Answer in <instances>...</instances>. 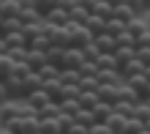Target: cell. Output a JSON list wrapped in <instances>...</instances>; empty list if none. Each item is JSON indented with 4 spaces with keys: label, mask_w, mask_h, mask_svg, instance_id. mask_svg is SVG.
Wrapping results in <instances>:
<instances>
[{
    "label": "cell",
    "mask_w": 150,
    "mask_h": 134,
    "mask_svg": "<svg viewBox=\"0 0 150 134\" xmlns=\"http://www.w3.org/2000/svg\"><path fill=\"white\" fill-rule=\"evenodd\" d=\"M44 33L52 47H68V25H47L44 22Z\"/></svg>",
    "instance_id": "1"
},
{
    "label": "cell",
    "mask_w": 150,
    "mask_h": 134,
    "mask_svg": "<svg viewBox=\"0 0 150 134\" xmlns=\"http://www.w3.org/2000/svg\"><path fill=\"white\" fill-rule=\"evenodd\" d=\"M6 88V93H8V99H25V88H22V77L19 74H8L0 79Z\"/></svg>",
    "instance_id": "2"
},
{
    "label": "cell",
    "mask_w": 150,
    "mask_h": 134,
    "mask_svg": "<svg viewBox=\"0 0 150 134\" xmlns=\"http://www.w3.org/2000/svg\"><path fill=\"white\" fill-rule=\"evenodd\" d=\"M85 60V52L79 47H66L63 49V68H79Z\"/></svg>",
    "instance_id": "3"
},
{
    "label": "cell",
    "mask_w": 150,
    "mask_h": 134,
    "mask_svg": "<svg viewBox=\"0 0 150 134\" xmlns=\"http://www.w3.org/2000/svg\"><path fill=\"white\" fill-rule=\"evenodd\" d=\"M123 82H126V85L131 88V91H137V93H139V99H145V96H147V82H150V79L145 77V71H139V74H131V77H126Z\"/></svg>",
    "instance_id": "4"
},
{
    "label": "cell",
    "mask_w": 150,
    "mask_h": 134,
    "mask_svg": "<svg viewBox=\"0 0 150 134\" xmlns=\"http://www.w3.org/2000/svg\"><path fill=\"white\" fill-rule=\"evenodd\" d=\"M25 63H28L30 71H38L44 63H47V49H30L28 47V52H25Z\"/></svg>",
    "instance_id": "5"
},
{
    "label": "cell",
    "mask_w": 150,
    "mask_h": 134,
    "mask_svg": "<svg viewBox=\"0 0 150 134\" xmlns=\"http://www.w3.org/2000/svg\"><path fill=\"white\" fill-rule=\"evenodd\" d=\"M38 134H63V123L57 115L52 118H38Z\"/></svg>",
    "instance_id": "6"
},
{
    "label": "cell",
    "mask_w": 150,
    "mask_h": 134,
    "mask_svg": "<svg viewBox=\"0 0 150 134\" xmlns=\"http://www.w3.org/2000/svg\"><path fill=\"white\" fill-rule=\"evenodd\" d=\"M93 44L98 47V52H115V47H117L115 36H112V33H107V30L96 33V36H93Z\"/></svg>",
    "instance_id": "7"
},
{
    "label": "cell",
    "mask_w": 150,
    "mask_h": 134,
    "mask_svg": "<svg viewBox=\"0 0 150 134\" xmlns=\"http://www.w3.org/2000/svg\"><path fill=\"white\" fill-rule=\"evenodd\" d=\"M25 101H28V104L33 107V110H36V112H38V110H41V107H44V104H47V101H52V99H49V93H47V91H44V88H36V91H30L28 96H25Z\"/></svg>",
    "instance_id": "8"
},
{
    "label": "cell",
    "mask_w": 150,
    "mask_h": 134,
    "mask_svg": "<svg viewBox=\"0 0 150 134\" xmlns=\"http://www.w3.org/2000/svg\"><path fill=\"white\" fill-rule=\"evenodd\" d=\"M112 16H115V19H120V22H126V25H128V22H134L139 14H137V11H134V8H131L128 3H117V6H115V14H112Z\"/></svg>",
    "instance_id": "9"
},
{
    "label": "cell",
    "mask_w": 150,
    "mask_h": 134,
    "mask_svg": "<svg viewBox=\"0 0 150 134\" xmlns=\"http://www.w3.org/2000/svg\"><path fill=\"white\" fill-rule=\"evenodd\" d=\"M126 120H128L126 115H120V112H115V110H112V115H109L104 123L109 126V131H112V134H123V131H126Z\"/></svg>",
    "instance_id": "10"
},
{
    "label": "cell",
    "mask_w": 150,
    "mask_h": 134,
    "mask_svg": "<svg viewBox=\"0 0 150 134\" xmlns=\"http://www.w3.org/2000/svg\"><path fill=\"white\" fill-rule=\"evenodd\" d=\"M44 22H47V25H66L68 22V11H66V8H60V6H55L52 11H47Z\"/></svg>",
    "instance_id": "11"
},
{
    "label": "cell",
    "mask_w": 150,
    "mask_h": 134,
    "mask_svg": "<svg viewBox=\"0 0 150 134\" xmlns=\"http://www.w3.org/2000/svg\"><path fill=\"white\" fill-rule=\"evenodd\" d=\"M57 104H60V112L71 115V118H74L79 110H82V104H79V99H76V96H63V99H60Z\"/></svg>",
    "instance_id": "12"
},
{
    "label": "cell",
    "mask_w": 150,
    "mask_h": 134,
    "mask_svg": "<svg viewBox=\"0 0 150 134\" xmlns=\"http://www.w3.org/2000/svg\"><path fill=\"white\" fill-rule=\"evenodd\" d=\"M44 85V79H41V74L38 71H28V74L22 77V88H25V96H28L30 91H36V88H41Z\"/></svg>",
    "instance_id": "13"
},
{
    "label": "cell",
    "mask_w": 150,
    "mask_h": 134,
    "mask_svg": "<svg viewBox=\"0 0 150 134\" xmlns=\"http://www.w3.org/2000/svg\"><path fill=\"white\" fill-rule=\"evenodd\" d=\"M139 71H145V63H142V60H139L137 55L131 58L128 63H123V66H120V74H123V79H126V77H131V74H139Z\"/></svg>",
    "instance_id": "14"
},
{
    "label": "cell",
    "mask_w": 150,
    "mask_h": 134,
    "mask_svg": "<svg viewBox=\"0 0 150 134\" xmlns=\"http://www.w3.org/2000/svg\"><path fill=\"white\" fill-rule=\"evenodd\" d=\"M90 112H93L96 123H104V120H107L109 115H112V104H109V101H101V99H98V104H96Z\"/></svg>",
    "instance_id": "15"
},
{
    "label": "cell",
    "mask_w": 150,
    "mask_h": 134,
    "mask_svg": "<svg viewBox=\"0 0 150 134\" xmlns=\"http://www.w3.org/2000/svg\"><path fill=\"white\" fill-rule=\"evenodd\" d=\"M14 30H22V19L19 16H3V22H0V36L14 33Z\"/></svg>",
    "instance_id": "16"
},
{
    "label": "cell",
    "mask_w": 150,
    "mask_h": 134,
    "mask_svg": "<svg viewBox=\"0 0 150 134\" xmlns=\"http://www.w3.org/2000/svg\"><path fill=\"white\" fill-rule=\"evenodd\" d=\"M79 104H82V110H93L96 104H98V93L96 91H79Z\"/></svg>",
    "instance_id": "17"
},
{
    "label": "cell",
    "mask_w": 150,
    "mask_h": 134,
    "mask_svg": "<svg viewBox=\"0 0 150 134\" xmlns=\"http://www.w3.org/2000/svg\"><path fill=\"white\" fill-rule=\"evenodd\" d=\"M3 38H6V44H8V49H14V47H28V38H25V33H22V30L6 33Z\"/></svg>",
    "instance_id": "18"
},
{
    "label": "cell",
    "mask_w": 150,
    "mask_h": 134,
    "mask_svg": "<svg viewBox=\"0 0 150 134\" xmlns=\"http://www.w3.org/2000/svg\"><path fill=\"white\" fill-rule=\"evenodd\" d=\"M85 28L96 36V33H101L104 28H107V19H101L98 14H93V11H90V16H87V22H85Z\"/></svg>",
    "instance_id": "19"
},
{
    "label": "cell",
    "mask_w": 150,
    "mask_h": 134,
    "mask_svg": "<svg viewBox=\"0 0 150 134\" xmlns=\"http://www.w3.org/2000/svg\"><path fill=\"white\" fill-rule=\"evenodd\" d=\"M63 49L66 47H47V63L63 68Z\"/></svg>",
    "instance_id": "20"
},
{
    "label": "cell",
    "mask_w": 150,
    "mask_h": 134,
    "mask_svg": "<svg viewBox=\"0 0 150 134\" xmlns=\"http://www.w3.org/2000/svg\"><path fill=\"white\" fill-rule=\"evenodd\" d=\"M60 82H63V85H79V77H82V74H79V68H60Z\"/></svg>",
    "instance_id": "21"
},
{
    "label": "cell",
    "mask_w": 150,
    "mask_h": 134,
    "mask_svg": "<svg viewBox=\"0 0 150 134\" xmlns=\"http://www.w3.org/2000/svg\"><path fill=\"white\" fill-rule=\"evenodd\" d=\"M93 14H98L101 19H112V14H115V6H109L107 0H96V6H93Z\"/></svg>",
    "instance_id": "22"
},
{
    "label": "cell",
    "mask_w": 150,
    "mask_h": 134,
    "mask_svg": "<svg viewBox=\"0 0 150 134\" xmlns=\"http://www.w3.org/2000/svg\"><path fill=\"white\" fill-rule=\"evenodd\" d=\"M115 60H117V68L123 66V63H128L131 58H134V47H115Z\"/></svg>",
    "instance_id": "23"
},
{
    "label": "cell",
    "mask_w": 150,
    "mask_h": 134,
    "mask_svg": "<svg viewBox=\"0 0 150 134\" xmlns=\"http://www.w3.org/2000/svg\"><path fill=\"white\" fill-rule=\"evenodd\" d=\"M87 16H90V11H87L85 6H74L71 11H68V19L76 22V25H85V22H87Z\"/></svg>",
    "instance_id": "24"
},
{
    "label": "cell",
    "mask_w": 150,
    "mask_h": 134,
    "mask_svg": "<svg viewBox=\"0 0 150 134\" xmlns=\"http://www.w3.org/2000/svg\"><path fill=\"white\" fill-rule=\"evenodd\" d=\"M96 63H98V68H117V60H115L112 52H98Z\"/></svg>",
    "instance_id": "25"
},
{
    "label": "cell",
    "mask_w": 150,
    "mask_h": 134,
    "mask_svg": "<svg viewBox=\"0 0 150 134\" xmlns=\"http://www.w3.org/2000/svg\"><path fill=\"white\" fill-rule=\"evenodd\" d=\"M98 88V77L96 74H82L79 77V91H96Z\"/></svg>",
    "instance_id": "26"
},
{
    "label": "cell",
    "mask_w": 150,
    "mask_h": 134,
    "mask_svg": "<svg viewBox=\"0 0 150 134\" xmlns=\"http://www.w3.org/2000/svg\"><path fill=\"white\" fill-rule=\"evenodd\" d=\"M0 14L3 16H19V3L16 0H3L0 3Z\"/></svg>",
    "instance_id": "27"
},
{
    "label": "cell",
    "mask_w": 150,
    "mask_h": 134,
    "mask_svg": "<svg viewBox=\"0 0 150 134\" xmlns=\"http://www.w3.org/2000/svg\"><path fill=\"white\" fill-rule=\"evenodd\" d=\"M28 47L30 49H47V47H52V44H49V38H47V33H38V36H33V38L28 41Z\"/></svg>",
    "instance_id": "28"
},
{
    "label": "cell",
    "mask_w": 150,
    "mask_h": 134,
    "mask_svg": "<svg viewBox=\"0 0 150 134\" xmlns=\"http://www.w3.org/2000/svg\"><path fill=\"white\" fill-rule=\"evenodd\" d=\"M11 71H14V60H11V55H8V52H3V55H0V79L8 77Z\"/></svg>",
    "instance_id": "29"
},
{
    "label": "cell",
    "mask_w": 150,
    "mask_h": 134,
    "mask_svg": "<svg viewBox=\"0 0 150 134\" xmlns=\"http://www.w3.org/2000/svg\"><path fill=\"white\" fill-rule=\"evenodd\" d=\"M142 129H145V123L139 120V118H134V115H128V120H126V131H123V134H139Z\"/></svg>",
    "instance_id": "30"
},
{
    "label": "cell",
    "mask_w": 150,
    "mask_h": 134,
    "mask_svg": "<svg viewBox=\"0 0 150 134\" xmlns=\"http://www.w3.org/2000/svg\"><path fill=\"white\" fill-rule=\"evenodd\" d=\"M55 6H57V0H33V8H36L41 16H47V11H52Z\"/></svg>",
    "instance_id": "31"
},
{
    "label": "cell",
    "mask_w": 150,
    "mask_h": 134,
    "mask_svg": "<svg viewBox=\"0 0 150 134\" xmlns=\"http://www.w3.org/2000/svg\"><path fill=\"white\" fill-rule=\"evenodd\" d=\"M134 118H139L142 123L150 118V107H147V101H137V104H134Z\"/></svg>",
    "instance_id": "32"
},
{
    "label": "cell",
    "mask_w": 150,
    "mask_h": 134,
    "mask_svg": "<svg viewBox=\"0 0 150 134\" xmlns=\"http://www.w3.org/2000/svg\"><path fill=\"white\" fill-rule=\"evenodd\" d=\"M74 120H79V123H85L87 129H90L93 123H96V118H93V112H90V110H79V112L74 115Z\"/></svg>",
    "instance_id": "33"
},
{
    "label": "cell",
    "mask_w": 150,
    "mask_h": 134,
    "mask_svg": "<svg viewBox=\"0 0 150 134\" xmlns=\"http://www.w3.org/2000/svg\"><path fill=\"white\" fill-rule=\"evenodd\" d=\"M104 30L112 33V36H117L120 30H126V22H120V19H115V16H112V19H107V28H104Z\"/></svg>",
    "instance_id": "34"
},
{
    "label": "cell",
    "mask_w": 150,
    "mask_h": 134,
    "mask_svg": "<svg viewBox=\"0 0 150 134\" xmlns=\"http://www.w3.org/2000/svg\"><path fill=\"white\" fill-rule=\"evenodd\" d=\"M134 55L142 60L145 66H150V44H142V47H134Z\"/></svg>",
    "instance_id": "35"
},
{
    "label": "cell",
    "mask_w": 150,
    "mask_h": 134,
    "mask_svg": "<svg viewBox=\"0 0 150 134\" xmlns=\"http://www.w3.org/2000/svg\"><path fill=\"white\" fill-rule=\"evenodd\" d=\"M63 134H87V126H85V123H79V120H71Z\"/></svg>",
    "instance_id": "36"
},
{
    "label": "cell",
    "mask_w": 150,
    "mask_h": 134,
    "mask_svg": "<svg viewBox=\"0 0 150 134\" xmlns=\"http://www.w3.org/2000/svg\"><path fill=\"white\" fill-rule=\"evenodd\" d=\"M87 134H112L107 123H93L90 129H87Z\"/></svg>",
    "instance_id": "37"
},
{
    "label": "cell",
    "mask_w": 150,
    "mask_h": 134,
    "mask_svg": "<svg viewBox=\"0 0 150 134\" xmlns=\"http://www.w3.org/2000/svg\"><path fill=\"white\" fill-rule=\"evenodd\" d=\"M123 3H128V6H131V8H134V11H137V14H139V16H142V14H145V6H142V0H123Z\"/></svg>",
    "instance_id": "38"
},
{
    "label": "cell",
    "mask_w": 150,
    "mask_h": 134,
    "mask_svg": "<svg viewBox=\"0 0 150 134\" xmlns=\"http://www.w3.org/2000/svg\"><path fill=\"white\" fill-rule=\"evenodd\" d=\"M57 6H60V8H66V11H71V8L76 6V0H57Z\"/></svg>",
    "instance_id": "39"
},
{
    "label": "cell",
    "mask_w": 150,
    "mask_h": 134,
    "mask_svg": "<svg viewBox=\"0 0 150 134\" xmlns=\"http://www.w3.org/2000/svg\"><path fill=\"white\" fill-rule=\"evenodd\" d=\"M76 6H85L87 11H93V6H96V0H76Z\"/></svg>",
    "instance_id": "40"
},
{
    "label": "cell",
    "mask_w": 150,
    "mask_h": 134,
    "mask_svg": "<svg viewBox=\"0 0 150 134\" xmlns=\"http://www.w3.org/2000/svg\"><path fill=\"white\" fill-rule=\"evenodd\" d=\"M3 101H8V93H6V88H3V82H0V104Z\"/></svg>",
    "instance_id": "41"
},
{
    "label": "cell",
    "mask_w": 150,
    "mask_h": 134,
    "mask_svg": "<svg viewBox=\"0 0 150 134\" xmlns=\"http://www.w3.org/2000/svg\"><path fill=\"white\" fill-rule=\"evenodd\" d=\"M3 52H8V44H6L3 36H0V55H3Z\"/></svg>",
    "instance_id": "42"
},
{
    "label": "cell",
    "mask_w": 150,
    "mask_h": 134,
    "mask_svg": "<svg viewBox=\"0 0 150 134\" xmlns=\"http://www.w3.org/2000/svg\"><path fill=\"white\" fill-rule=\"evenodd\" d=\"M142 6H145V11H150V0H142Z\"/></svg>",
    "instance_id": "43"
},
{
    "label": "cell",
    "mask_w": 150,
    "mask_h": 134,
    "mask_svg": "<svg viewBox=\"0 0 150 134\" xmlns=\"http://www.w3.org/2000/svg\"><path fill=\"white\" fill-rule=\"evenodd\" d=\"M107 3H109V6H117V3H123V0H107Z\"/></svg>",
    "instance_id": "44"
},
{
    "label": "cell",
    "mask_w": 150,
    "mask_h": 134,
    "mask_svg": "<svg viewBox=\"0 0 150 134\" xmlns=\"http://www.w3.org/2000/svg\"><path fill=\"white\" fill-rule=\"evenodd\" d=\"M145 77H147V79H150V66H145Z\"/></svg>",
    "instance_id": "45"
},
{
    "label": "cell",
    "mask_w": 150,
    "mask_h": 134,
    "mask_svg": "<svg viewBox=\"0 0 150 134\" xmlns=\"http://www.w3.org/2000/svg\"><path fill=\"white\" fill-rule=\"evenodd\" d=\"M142 101H147V107H150V93H147V96H145V99H142Z\"/></svg>",
    "instance_id": "46"
},
{
    "label": "cell",
    "mask_w": 150,
    "mask_h": 134,
    "mask_svg": "<svg viewBox=\"0 0 150 134\" xmlns=\"http://www.w3.org/2000/svg\"><path fill=\"white\" fill-rule=\"evenodd\" d=\"M145 129H147V131H150V118H147V120H145Z\"/></svg>",
    "instance_id": "47"
},
{
    "label": "cell",
    "mask_w": 150,
    "mask_h": 134,
    "mask_svg": "<svg viewBox=\"0 0 150 134\" xmlns=\"http://www.w3.org/2000/svg\"><path fill=\"white\" fill-rule=\"evenodd\" d=\"M139 134H150V131H147V129H142V131H139Z\"/></svg>",
    "instance_id": "48"
},
{
    "label": "cell",
    "mask_w": 150,
    "mask_h": 134,
    "mask_svg": "<svg viewBox=\"0 0 150 134\" xmlns=\"http://www.w3.org/2000/svg\"><path fill=\"white\" fill-rule=\"evenodd\" d=\"M147 22H150V11H147Z\"/></svg>",
    "instance_id": "49"
},
{
    "label": "cell",
    "mask_w": 150,
    "mask_h": 134,
    "mask_svg": "<svg viewBox=\"0 0 150 134\" xmlns=\"http://www.w3.org/2000/svg\"><path fill=\"white\" fill-rule=\"evenodd\" d=\"M0 22H3V14H0Z\"/></svg>",
    "instance_id": "50"
},
{
    "label": "cell",
    "mask_w": 150,
    "mask_h": 134,
    "mask_svg": "<svg viewBox=\"0 0 150 134\" xmlns=\"http://www.w3.org/2000/svg\"><path fill=\"white\" fill-rule=\"evenodd\" d=\"M147 28H150V22H147Z\"/></svg>",
    "instance_id": "51"
}]
</instances>
